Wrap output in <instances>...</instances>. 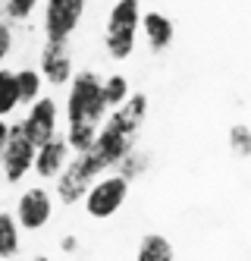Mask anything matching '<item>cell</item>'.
<instances>
[{
    "mask_svg": "<svg viewBox=\"0 0 251 261\" xmlns=\"http://www.w3.org/2000/svg\"><path fill=\"white\" fill-rule=\"evenodd\" d=\"M107 101L101 95V79L94 72H72L66 95V142L75 154L94 142L101 123L107 120Z\"/></svg>",
    "mask_w": 251,
    "mask_h": 261,
    "instance_id": "6da1fadb",
    "label": "cell"
},
{
    "mask_svg": "<svg viewBox=\"0 0 251 261\" xmlns=\"http://www.w3.org/2000/svg\"><path fill=\"white\" fill-rule=\"evenodd\" d=\"M142 22V0H117L104 29V44L113 60H126L135 50V35Z\"/></svg>",
    "mask_w": 251,
    "mask_h": 261,
    "instance_id": "7a4b0ae2",
    "label": "cell"
},
{
    "mask_svg": "<svg viewBox=\"0 0 251 261\" xmlns=\"http://www.w3.org/2000/svg\"><path fill=\"white\" fill-rule=\"evenodd\" d=\"M129 198V182L117 173V176H98L91 186H88V192H85V211L88 217L94 220H110L113 214H117L123 204Z\"/></svg>",
    "mask_w": 251,
    "mask_h": 261,
    "instance_id": "3957f363",
    "label": "cell"
},
{
    "mask_svg": "<svg viewBox=\"0 0 251 261\" xmlns=\"http://www.w3.org/2000/svg\"><path fill=\"white\" fill-rule=\"evenodd\" d=\"M35 151L38 145L29 139L25 126L22 123H13L10 133H7V145H4V158H0V170H4V179L7 182H22V176L32 170L35 164Z\"/></svg>",
    "mask_w": 251,
    "mask_h": 261,
    "instance_id": "277c9868",
    "label": "cell"
},
{
    "mask_svg": "<svg viewBox=\"0 0 251 261\" xmlns=\"http://www.w3.org/2000/svg\"><path fill=\"white\" fill-rule=\"evenodd\" d=\"M85 13V0H47L44 32L47 41H69V35L79 29Z\"/></svg>",
    "mask_w": 251,
    "mask_h": 261,
    "instance_id": "5b68a950",
    "label": "cell"
},
{
    "mask_svg": "<svg viewBox=\"0 0 251 261\" xmlns=\"http://www.w3.org/2000/svg\"><path fill=\"white\" fill-rule=\"evenodd\" d=\"M53 214V201H50V192L41 189V186H32V189H25L22 195H19L16 201V223H19V230H25V233H35V230H41L44 223L50 220Z\"/></svg>",
    "mask_w": 251,
    "mask_h": 261,
    "instance_id": "8992f818",
    "label": "cell"
},
{
    "mask_svg": "<svg viewBox=\"0 0 251 261\" xmlns=\"http://www.w3.org/2000/svg\"><path fill=\"white\" fill-rule=\"evenodd\" d=\"M57 101L53 98H38L35 104H29V114L22 120L25 133L35 145H44L50 136H57Z\"/></svg>",
    "mask_w": 251,
    "mask_h": 261,
    "instance_id": "52a82bcc",
    "label": "cell"
},
{
    "mask_svg": "<svg viewBox=\"0 0 251 261\" xmlns=\"http://www.w3.org/2000/svg\"><path fill=\"white\" fill-rule=\"evenodd\" d=\"M66 161H69V142H66V136H50L44 145H38L32 170L41 179H50V176L57 179L60 170L66 167Z\"/></svg>",
    "mask_w": 251,
    "mask_h": 261,
    "instance_id": "ba28073f",
    "label": "cell"
},
{
    "mask_svg": "<svg viewBox=\"0 0 251 261\" xmlns=\"http://www.w3.org/2000/svg\"><path fill=\"white\" fill-rule=\"evenodd\" d=\"M41 76L50 85H69L72 79V54L66 41H47L41 50Z\"/></svg>",
    "mask_w": 251,
    "mask_h": 261,
    "instance_id": "9c48e42d",
    "label": "cell"
},
{
    "mask_svg": "<svg viewBox=\"0 0 251 261\" xmlns=\"http://www.w3.org/2000/svg\"><path fill=\"white\" fill-rule=\"evenodd\" d=\"M142 29H145V38H148V44H151V50H166L170 47V41L176 38V29H173V22L166 19L163 13H148V16H142V22H138Z\"/></svg>",
    "mask_w": 251,
    "mask_h": 261,
    "instance_id": "30bf717a",
    "label": "cell"
},
{
    "mask_svg": "<svg viewBox=\"0 0 251 261\" xmlns=\"http://www.w3.org/2000/svg\"><path fill=\"white\" fill-rule=\"evenodd\" d=\"M135 261H176V249L173 242L160 233H145L138 249H135Z\"/></svg>",
    "mask_w": 251,
    "mask_h": 261,
    "instance_id": "8fae6325",
    "label": "cell"
},
{
    "mask_svg": "<svg viewBox=\"0 0 251 261\" xmlns=\"http://www.w3.org/2000/svg\"><path fill=\"white\" fill-rule=\"evenodd\" d=\"M19 223L10 211H0V261H13L19 255Z\"/></svg>",
    "mask_w": 251,
    "mask_h": 261,
    "instance_id": "7c38bea8",
    "label": "cell"
},
{
    "mask_svg": "<svg viewBox=\"0 0 251 261\" xmlns=\"http://www.w3.org/2000/svg\"><path fill=\"white\" fill-rule=\"evenodd\" d=\"M16 95L19 104H35L41 98V76L35 69H16Z\"/></svg>",
    "mask_w": 251,
    "mask_h": 261,
    "instance_id": "4fadbf2b",
    "label": "cell"
},
{
    "mask_svg": "<svg viewBox=\"0 0 251 261\" xmlns=\"http://www.w3.org/2000/svg\"><path fill=\"white\" fill-rule=\"evenodd\" d=\"M19 107V95H16V72L13 69H0V120L10 117Z\"/></svg>",
    "mask_w": 251,
    "mask_h": 261,
    "instance_id": "5bb4252c",
    "label": "cell"
},
{
    "mask_svg": "<svg viewBox=\"0 0 251 261\" xmlns=\"http://www.w3.org/2000/svg\"><path fill=\"white\" fill-rule=\"evenodd\" d=\"M101 95H104L107 107H120V104L132 95V91H129L126 76H107V79L101 82Z\"/></svg>",
    "mask_w": 251,
    "mask_h": 261,
    "instance_id": "9a60e30c",
    "label": "cell"
},
{
    "mask_svg": "<svg viewBox=\"0 0 251 261\" xmlns=\"http://www.w3.org/2000/svg\"><path fill=\"white\" fill-rule=\"evenodd\" d=\"M145 164H148V158L138 151V148H132V151H129V154H126L117 167H120V176H123L126 182H132L135 176H138V173L145 170Z\"/></svg>",
    "mask_w": 251,
    "mask_h": 261,
    "instance_id": "2e32d148",
    "label": "cell"
},
{
    "mask_svg": "<svg viewBox=\"0 0 251 261\" xmlns=\"http://www.w3.org/2000/svg\"><path fill=\"white\" fill-rule=\"evenodd\" d=\"M229 145H233V151L239 158H251V129L245 123H233V129H229Z\"/></svg>",
    "mask_w": 251,
    "mask_h": 261,
    "instance_id": "e0dca14e",
    "label": "cell"
},
{
    "mask_svg": "<svg viewBox=\"0 0 251 261\" xmlns=\"http://www.w3.org/2000/svg\"><path fill=\"white\" fill-rule=\"evenodd\" d=\"M35 7H38V0H10V4H7V13L13 16V19H29Z\"/></svg>",
    "mask_w": 251,
    "mask_h": 261,
    "instance_id": "ac0fdd59",
    "label": "cell"
},
{
    "mask_svg": "<svg viewBox=\"0 0 251 261\" xmlns=\"http://www.w3.org/2000/svg\"><path fill=\"white\" fill-rule=\"evenodd\" d=\"M10 47H13V32H10V25H7V22H0V63L7 60Z\"/></svg>",
    "mask_w": 251,
    "mask_h": 261,
    "instance_id": "d6986e66",
    "label": "cell"
},
{
    "mask_svg": "<svg viewBox=\"0 0 251 261\" xmlns=\"http://www.w3.org/2000/svg\"><path fill=\"white\" fill-rule=\"evenodd\" d=\"M60 249H63L66 255H72L75 249H79V239H75V236H63V239H60Z\"/></svg>",
    "mask_w": 251,
    "mask_h": 261,
    "instance_id": "ffe728a7",
    "label": "cell"
},
{
    "mask_svg": "<svg viewBox=\"0 0 251 261\" xmlns=\"http://www.w3.org/2000/svg\"><path fill=\"white\" fill-rule=\"evenodd\" d=\"M7 133H10V123L0 120V158H4V145H7Z\"/></svg>",
    "mask_w": 251,
    "mask_h": 261,
    "instance_id": "44dd1931",
    "label": "cell"
},
{
    "mask_svg": "<svg viewBox=\"0 0 251 261\" xmlns=\"http://www.w3.org/2000/svg\"><path fill=\"white\" fill-rule=\"evenodd\" d=\"M35 261H50V258H47V255H38V258H35Z\"/></svg>",
    "mask_w": 251,
    "mask_h": 261,
    "instance_id": "7402d4cb",
    "label": "cell"
}]
</instances>
